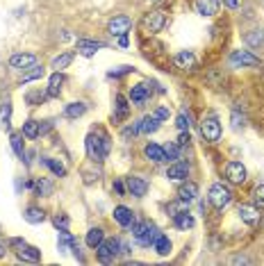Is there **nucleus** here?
Instances as JSON below:
<instances>
[{
	"label": "nucleus",
	"instance_id": "f257e3e1",
	"mask_svg": "<svg viewBox=\"0 0 264 266\" xmlns=\"http://www.w3.org/2000/svg\"><path fill=\"white\" fill-rule=\"evenodd\" d=\"M110 136L105 134V132H91V134L87 136V153L91 160L96 162H103L110 155Z\"/></svg>",
	"mask_w": 264,
	"mask_h": 266
},
{
	"label": "nucleus",
	"instance_id": "f03ea898",
	"mask_svg": "<svg viewBox=\"0 0 264 266\" xmlns=\"http://www.w3.org/2000/svg\"><path fill=\"white\" fill-rule=\"evenodd\" d=\"M210 202L217 209H223V207H228L232 202V191L226 187L223 182H217L210 187Z\"/></svg>",
	"mask_w": 264,
	"mask_h": 266
},
{
	"label": "nucleus",
	"instance_id": "7ed1b4c3",
	"mask_svg": "<svg viewBox=\"0 0 264 266\" xmlns=\"http://www.w3.org/2000/svg\"><path fill=\"white\" fill-rule=\"evenodd\" d=\"M96 253H98V260L103 262V264H110V262L116 260V255L121 253V239H103L100 241V246L96 248Z\"/></svg>",
	"mask_w": 264,
	"mask_h": 266
},
{
	"label": "nucleus",
	"instance_id": "20e7f679",
	"mask_svg": "<svg viewBox=\"0 0 264 266\" xmlns=\"http://www.w3.org/2000/svg\"><path fill=\"white\" fill-rule=\"evenodd\" d=\"M132 234H135L139 246H153V241L159 236V232L151 223H135L132 225Z\"/></svg>",
	"mask_w": 264,
	"mask_h": 266
},
{
	"label": "nucleus",
	"instance_id": "39448f33",
	"mask_svg": "<svg viewBox=\"0 0 264 266\" xmlns=\"http://www.w3.org/2000/svg\"><path fill=\"white\" fill-rule=\"evenodd\" d=\"M200 134L205 136V141L217 143L221 139V123L214 116H207L200 121Z\"/></svg>",
	"mask_w": 264,
	"mask_h": 266
},
{
	"label": "nucleus",
	"instance_id": "423d86ee",
	"mask_svg": "<svg viewBox=\"0 0 264 266\" xmlns=\"http://www.w3.org/2000/svg\"><path fill=\"white\" fill-rule=\"evenodd\" d=\"M164 25H166V14L162 12V9H153V12H148L146 16H144V28H146V32H151V34L159 32Z\"/></svg>",
	"mask_w": 264,
	"mask_h": 266
},
{
	"label": "nucleus",
	"instance_id": "0eeeda50",
	"mask_svg": "<svg viewBox=\"0 0 264 266\" xmlns=\"http://www.w3.org/2000/svg\"><path fill=\"white\" fill-rule=\"evenodd\" d=\"M226 177H228L232 184H244L246 182V168L241 162H230L226 166Z\"/></svg>",
	"mask_w": 264,
	"mask_h": 266
},
{
	"label": "nucleus",
	"instance_id": "6e6552de",
	"mask_svg": "<svg viewBox=\"0 0 264 266\" xmlns=\"http://www.w3.org/2000/svg\"><path fill=\"white\" fill-rule=\"evenodd\" d=\"M230 64L232 66H260V57H255L248 50H235L230 55Z\"/></svg>",
	"mask_w": 264,
	"mask_h": 266
},
{
	"label": "nucleus",
	"instance_id": "1a4fd4ad",
	"mask_svg": "<svg viewBox=\"0 0 264 266\" xmlns=\"http://www.w3.org/2000/svg\"><path fill=\"white\" fill-rule=\"evenodd\" d=\"M237 214H239V219L244 221L246 225H258L260 223V216H262L258 205H239Z\"/></svg>",
	"mask_w": 264,
	"mask_h": 266
},
{
	"label": "nucleus",
	"instance_id": "9d476101",
	"mask_svg": "<svg viewBox=\"0 0 264 266\" xmlns=\"http://www.w3.org/2000/svg\"><path fill=\"white\" fill-rule=\"evenodd\" d=\"M16 257L21 262H28V264H37V262L41 260V253H39V248H35V246H28V243H21L16 248Z\"/></svg>",
	"mask_w": 264,
	"mask_h": 266
},
{
	"label": "nucleus",
	"instance_id": "9b49d317",
	"mask_svg": "<svg viewBox=\"0 0 264 266\" xmlns=\"http://www.w3.org/2000/svg\"><path fill=\"white\" fill-rule=\"evenodd\" d=\"M130 25H132V21H130L128 16H114L107 23V30H110L112 36H121V34H128Z\"/></svg>",
	"mask_w": 264,
	"mask_h": 266
},
{
	"label": "nucleus",
	"instance_id": "f8f14e48",
	"mask_svg": "<svg viewBox=\"0 0 264 266\" xmlns=\"http://www.w3.org/2000/svg\"><path fill=\"white\" fill-rule=\"evenodd\" d=\"M9 64H12V68H32V66L37 64V57L32 53H16L9 57Z\"/></svg>",
	"mask_w": 264,
	"mask_h": 266
},
{
	"label": "nucleus",
	"instance_id": "ddd939ff",
	"mask_svg": "<svg viewBox=\"0 0 264 266\" xmlns=\"http://www.w3.org/2000/svg\"><path fill=\"white\" fill-rule=\"evenodd\" d=\"M219 0H194V9L200 16H214L219 12Z\"/></svg>",
	"mask_w": 264,
	"mask_h": 266
},
{
	"label": "nucleus",
	"instance_id": "4468645a",
	"mask_svg": "<svg viewBox=\"0 0 264 266\" xmlns=\"http://www.w3.org/2000/svg\"><path fill=\"white\" fill-rule=\"evenodd\" d=\"M196 196H198V187L194 182H185L180 184V189H178V200H182L185 205L196 200Z\"/></svg>",
	"mask_w": 264,
	"mask_h": 266
},
{
	"label": "nucleus",
	"instance_id": "2eb2a0df",
	"mask_svg": "<svg viewBox=\"0 0 264 266\" xmlns=\"http://www.w3.org/2000/svg\"><path fill=\"white\" fill-rule=\"evenodd\" d=\"M114 221H116L118 225H123V228H130V225H135V214H132V209H128V207L118 205L116 209H114Z\"/></svg>",
	"mask_w": 264,
	"mask_h": 266
},
{
	"label": "nucleus",
	"instance_id": "dca6fc26",
	"mask_svg": "<svg viewBox=\"0 0 264 266\" xmlns=\"http://www.w3.org/2000/svg\"><path fill=\"white\" fill-rule=\"evenodd\" d=\"M128 191L132 196H137V198H141V196H146V191H148V182L144 177L132 175V177H128Z\"/></svg>",
	"mask_w": 264,
	"mask_h": 266
},
{
	"label": "nucleus",
	"instance_id": "f3484780",
	"mask_svg": "<svg viewBox=\"0 0 264 266\" xmlns=\"http://www.w3.org/2000/svg\"><path fill=\"white\" fill-rule=\"evenodd\" d=\"M148 96H151V91H148L146 84H135L132 91H130V102L132 105H144L148 100Z\"/></svg>",
	"mask_w": 264,
	"mask_h": 266
},
{
	"label": "nucleus",
	"instance_id": "a211bd4d",
	"mask_svg": "<svg viewBox=\"0 0 264 266\" xmlns=\"http://www.w3.org/2000/svg\"><path fill=\"white\" fill-rule=\"evenodd\" d=\"M173 62H176L178 68H194L196 66V55L191 53V50H180Z\"/></svg>",
	"mask_w": 264,
	"mask_h": 266
},
{
	"label": "nucleus",
	"instance_id": "6ab92c4d",
	"mask_svg": "<svg viewBox=\"0 0 264 266\" xmlns=\"http://www.w3.org/2000/svg\"><path fill=\"white\" fill-rule=\"evenodd\" d=\"M144 153H146V157H148L151 162H155V164H162V162H166L164 148L157 146V143H148V146L144 148Z\"/></svg>",
	"mask_w": 264,
	"mask_h": 266
},
{
	"label": "nucleus",
	"instance_id": "aec40b11",
	"mask_svg": "<svg viewBox=\"0 0 264 266\" xmlns=\"http://www.w3.org/2000/svg\"><path fill=\"white\" fill-rule=\"evenodd\" d=\"M187 175H189V166L182 164V162L171 164L169 171H166V177H169V180H187Z\"/></svg>",
	"mask_w": 264,
	"mask_h": 266
},
{
	"label": "nucleus",
	"instance_id": "412c9836",
	"mask_svg": "<svg viewBox=\"0 0 264 266\" xmlns=\"http://www.w3.org/2000/svg\"><path fill=\"white\" fill-rule=\"evenodd\" d=\"M159 123H162V121H159L155 114H151V116H144L139 121V130L146 132V134H153V132L159 130Z\"/></svg>",
	"mask_w": 264,
	"mask_h": 266
},
{
	"label": "nucleus",
	"instance_id": "4be33fe9",
	"mask_svg": "<svg viewBox=\"0 0 264 266\" xmlns=\"http://www.w3.org/2000/svg\"><path fill=\"white\" fill-rule=\"evenodd\" d=\"M100 48H105L103 41H87V39H80V41H77V50H80L84 57L96 55V50H100Z\"/></svg>",
	"mask_w": 264,
	"mask_h": 266
},
{
	"label": "nucleus",
	"instance_id": "5701e85b",
	"mask_svg": "<svg viewBox=\"0 0 264 266\" xmlns=\"http://www.w3.org/2000/svg\"><path fill=\"white\" fill-rule=\"evenodd\" d=\"M173 219H176V228H178V230H191V228L196 225L194 216H191L189 212H185V209H182V212H178Z\"/></svg>",
	"mask_w": 264,
	"mask_h": 266
},
{
	"label": "nucleus",
	"instance_id": "b1692460",
	"mask_svg": "<svg viewBox=\"0 0 264 266\" xmlns=\"http://www.w3.org/2000/svg\"><path fill=\"white\" fill-rule=\"evenodd\" d=\"M23 216H25V221H28V223H32V225L43 223V221H46V214H43L41 207H28Z\"/></svg>",
	"mask_w": 264,
	"mask_h": 266
},
{
	"label": "nucleus",
	"instance_id": "393cba45",
	"mask_svg": "<svg viewBox=\"0 0 264 266\" xmlns=\"http://www.w3.org/2000/svg\"><path fill=\"white\" fill-rule=\"evenodd\" d=\"M57 246H59L62 253H69V250H73V246H75V239H73L71 232L62 230V232H59V236H57Z\"/></svg>",
	"mask_w": 264,
	"mask_h": 266
},
{
	"label": "nucleus",
	"instance_id": "a878e982",
	"mask_svg": "<svg viewBox=\"0 0 264 266\" xmlns=\"http://www.w3.org/2000/svg\"><path fill=\"white\" fill-rule=\"evenodd\" d=\"M62 84H64V75L59 71H55L53 75H50V82H48V96H59Z\"/></svg>",
	"mask_w": 264,
	"mask_h": 266
},
{
	"label": "nucleus",
	"instance_id": "bb28decb",
	"mask_svg": "<svg viewBox=\"0 0 264 266\" xmlns=\"http://www.w3.org/2000/svg\"><path fill=\"white\" fill-rule=\"evenodd\" d=\"M130 112V105H128V98L125 96H116V114H114V121H123Z\"/></svg>",
	"mask_w": 264,
	"mask_h": 266
},
{
	"label": "nucleus",
	"instance_id": "cd10ccee",
	"mask_svg": "<svg viewBox=\"0 0 264 266\" xmlns=\"http://www.w3.org/2000/svg\"><path fill=\"white\" fill-rule=\"evenodd\" d=\"M153 248L157 250V255H162V257H166V255L171 253V241H169V236L159 234L157 239H155V241H153Z\"/></svg>",
	"mask_w": 264,
	"mask_h": 266
},
{
	"label": "nucleus",
	"instance_id": "c85d7f7f",
	"mask_svg": "<svg viewBox=\"0 0 264 266\" xmlns=\"http://www.w3.org/2000/svg\"><path fill=\"white\" fill-rule=\"evenodd\" d=\"M103 239H105V236H103V230H100V228H91V230L87 232V239H84V241H87L89 248H98Z\"/></svg>",
	"mask_w": 264,
	"mask_h": 266
},
{
	"label": "nucleus",
	"instance_id": "c756f323",
	"mask_svg": "<svg viewBox=\"0 0 264 266\" xmlns=\"http://www.w3.org/2000/svg\"><path fill=\"white\" fill-rule=\"evenodd\" d=\"M84 112H87V105L84 102H71L66 107V116L69 118H80V116H84Z\"/></svg>",
	"mask_w": 264,
	"mask_h": 266
},
{
	"label": "nucleus",
	"instance_id": "7c9ffc66",
	"mask_svg": "<svg viewBox=\"0 0 264 266\" xmlns=\"http://www.w3.org/2000/svg\"><path fill=\"white\" fill-rule=\"evenodd\" d=\"M71 62H73V53H62L53 59V68L55 71H62V68H66V66L71 64Z\"/></svg>",
	"mask_w": 264,
	"mask_h": 266
},
{
	"label": "nucleus",
	"instance_id": "2f4dec72",
	"mask_svg": "<svg viewBox=\"0 0 264 266\" xmlns=\"http://www.w3.org/2000/svg\"><path fill=\"white\" fill-rule=\"evenodd\" d=\"M43 164H46L48 168H50V171H53L57 177H64V175H66V166L62 164V162H57V160H50V157H46V160H43Z\"/></svg>",
	"mask_w": 264,
	"mask_h": 266
},
{
	"label": "nucleus",
	"instance_id": "473e14b6",
	"mask_svg": "<svg viewBox=\"0 0 264 266\" xmlns=\"http://www.w3.org/2000/svg\"><path fill=\"white\" fill-rule=\"evenodd\" d=\"M9 116H12V105L9 102H2L0 105V128L9 130Z\"/></svg>",
	"mask_w": 264,
	"mask_h": 266
},
{
	"label": "nucleus",
	"instance_id": "72a5a7b5",
	"mask_svg": "<svg viewBox=\"0 0 264 266\" xmlns=\"http://www.w3.org/2000/svg\"><path fill=\"white\" fill-rule=\"evenodd\" d=\"M23 136L25 139H37V136H39V123H37V121H25L23 123Z\"/></svg>",
	"mask_w": 264,
	"mask_h": 266
},
{
	"label": "nucleus",
	"instance_id": "f704fd0d",
	"mask_svg": "<svg viewBox=\"0 0 264 266\" xmlns=\"http://www.w3.org/2000/svg\"><path fill=\"white\" fill-rule=\"evenodd\" d=\"M164 155H166V162H178L180 160V146L178 143H166L164 146Z\"/></svg>",
	"mask_w": 264,
	"mask_h": 266
},
{
	"label": "nucleus",
	"instance_id": "c9c22d12",
	"mask_svg": "<svg viewBox=\"0 0 264 266\" xmlns=\"http://www.w3.org/2000/svg\"><path fill=\"white\" fill-rule=\"evenodd\" d=\"M246 43L248 46H260V43H264V30H253V32H248Z\"/></svg>",
	"mask_w": 264,
	"mask_h": 266
},
{
	"label": "nucleus",
	"instance_id": "e433bc0d",
	"mask_svg": "<svg viewBox=\"0 0 264 266\" xmlns=\"http://www.w3.org/2000/svg\"><path fill=\"white\" fill-rule=\"evenodd\" d=\"M35 189H37V194H39V196H50V194H53V184L41 177V180H37V182H35Z\"/></svg>",
	"mask_w": 264,
	"mask_h": 266
},
{
	"label": "nucleus",
	"instance_id": "4c0bfd02",
	"mask_svg": "<svg viewBox=\"0 0 264 266\" xmlns=\"http://www.w3.org/2000/svg\"><path fill=\"white\" fill-rule=\"evenodd\" d=\"M176 125H178V130L180 132H187L189 128H191V116L189 114H178V118H176Z\"/></svg>",
	"mask_w": 264,
	"mask_h": 266
},
{
	"label": "nucleus",
	"instance_id": "58836bf2",
	"mask_svg": "<svg viewBox=\"0 0 264 266\" xmlns=\"http://www.w3.org/2000/svg\"><path fill=\"white\" fill-rule=\"evenodd\" d=\"M43 75V66H32V71H28L23 75V82H32V80H39V77Z\"/></svg>",
	"mask_w": 264,
	"mask_h": 266
},
{
	"label": "nucleus",
	"instance_id": "ea45409f",
	"mask_svg": "<svg viewBox=\"0 0 264 266\" xmlns=\"http://www.w3.org/2000/svg\"><path fill=\"white\" fill-rule=\"evenodd\" d=\"M12 148H14V153H16V157H21V160H23V157H25V150H23V141H21V134H12Z\"/></svg>",
	"mask_w": 264,
	"mask_h": 266
},
{
	"label": "nucleus",
	"instance_id": "a19ab883",
	"mask_svg": "<svg viewBox=\"0 0 264 266\" xmlns=\"http://www.w3.org/2000/svg\"><path fill=\"white\" fill-rule=\"evenodd\" d=\"M253 198H255V205L260 209H264V184H258L255 189H253Z\"/></svg>",
	"mask_w": 264,
	"mask_h": 266
},
{
	"label": "nucleus",
	"instance_id": "79ce46f5",
	"mask_svg": "<svg viewBox=\"0 0 264 266\" xmlns=\"http://www.w3.org/2000/svg\"><path fill=\"white\" fill-rule=\"evenodd\" d=\"M244 125H246V116H244V114H239L235 109V112H232V128H235V130H239V128H244Z\"/></svg>",
	"mask_w": 264,
	"mask_h": 266
},
{
	"label": "nucleus",
	"instance_id": "37998d69",
	"mask_svg": "<svg viewBox=\"0 0 264 266\" xmlns=\"http://www.w3.org/2000/svg\"><path fill=\"white\" fill-rule=\"evenodd\" d=\"M55 228H59V230H69V216H64V214H57L53 219Z\"/></svg>",
	"mask_w": 264,
	"mask_h": 266
},
{
	"label": "nucleus",
	"instance_id": "c03bdc74",
	"mask_svg": "<svg viewBox=\"0 0 264 266\" xmlns=\"http://www.w3.org/2000/svg\"><path fill=\"white\" fill-rule=\"evenodd\" d=\"M46 96L41 94V91H37V94H28L25 96V100H28V105H35V102H39V100H43Z\"/></svg>",
	"mask_w": 264,
	"mask_h": 266
},
{
	"label": "nucleus",
	"instance_id": "a18cd8bd",
	"mask_svg": "<svg viewBox=\"0 0 264 266\" xmlns=\"http://www.w3.org/2000/svg\"><path fill=\"white\" fill-rule=\"evenodd\" d=\"M132 71V66H121L118 71H110V77H121V75H125V73H130Z\"/></svg>",
	"mask_w": 264,
	"mask_h": 266
},
{
	"label": "nucleus",
	"instance_id": "49530a36",
	"mask_svg": "<svg viewBox=\"0 0 264 266\" xmlns=\"http://www.w3.org/2000/svg\"><path fill=\"white\" fill-rule=\"evenodd\" d=\"M137 132H141V130H139V123L130 125V128H125V130H123V136H125V139H128V136H135Z\"/></svg>",
	"mask_w": 264,
	"mask_h": 266
},
{
	"label": "nucleus",
	"instance_id": "de8ad7c7",
	"mask_svg": "<svg viewBox=\"0 0 264 266\" xmlns=\"http://www.w3.org/2000/svg\"><path fill=\"white\" fill-rule=\"evenodd\" d=\"M53 121H43V125L41 123H39V134H46V132H50V130H53Z\"/></svg>",
	"mask_w": 264,
	"mask_h": 266
},
{
	"label": "nucleus",
	"instance_id": "09e8293b",
	"mask_svg": "<svg viewBox=\"0 0 264 266\" xmlns=\"http://www.w3.org/2000/svg\"><path fill=\"white\" fill-rule=\"evenodd\" d=\"M176 143H178L180 148H182V146H187V143H189V130H187V132H180V136H178V141H176Z\"/></svg>",
	"mask_w": 264,
	"mask_h": 266
},
{
	"label": "nucleus",
	"instance_id": "8fccbe9b",
	"mask_svg": "<svg viewBox=\"0 0 264 266\" xmlns=\"http://www.w3.org/2000/svg\"><path fill=\"white\" fill-rule=\"evenodd\" d=\"M155 116H157L159 121H166V118H169V109H166V107H159V109H155Z\"/></svg>",
	"mask_w": 264,
	"mask_h": 266
},
{
	"label": "nucleus",
	"instance_id": "3c124183",
	"mask_svg": "<svg viewBox=\"0 0 264 266\" xmlns=\"http://www.w3.org/2000/svg\"><path fill=\"white\" fill-rule=\"evenodd\" d=\"M114 191H116L118 196H123V194H125V187H123V182H118V180H116V182H114Z\"/></svg>",
	"mask_w": 264,
	"mask_h": 266
},
{
	"label": "nucleus",
	"instance_id": "603ef678",
	"mask_svg": "<svg viewBox=\"0 0 264 266\" xmlns=\"http://www.w3.org/2000/svg\"><path fill=\"white\" fill-rule=\"evenodd\" d=\"M5 253H7V246H5V239L0 236V257H5Z\"/></svg>",
	"mask_w": 264,
	"mask_h": 266
},
{
	"label": "nucleus",
	"instance_id": "864d4df0",
	"mask_svg": "<svg viewBox=\"0 0 264 266\" xmlns=\"http://www.w3.org/2000/svg\"><path fill=\"white\" fill-rule=\"evenodd\" d=\"M226 2V7H230V9H235L237 5H239V0H223Z\"/></svg>",
	"mask_w": 264,
	"mask_h": 266
},
{
	"label": "nucleus",
	"instance_id": "5fc2aeb1",
	"mask_svg": "<svg viewBox=\"0 0 264 266\" xmlns=\"http://www.w3.org/2000/svg\"><path fill=\"white\" fill-rule=\"evenodd\" d=\"M118 43H121L123 48H128V34H121V36H118Z\"/></svg>",
	"mask_w": 264,
	"mask_h": 266
},
{
	"label": "nucleus",
	"instance_id": "6e6d98bb",
	"mask_svg": "<svg viewBox=\"0 0 264 266\" xmlns=\"http://www.w3.org/2000/svg\"><path fill=\"white\" fill-rule=\"evenodd\" d=\"M232 262H235V264H248V260H246V257H235V260H232Z\"/></svg>",
	"mask_w": 264,
	"mask_h": 266
}]
</instances>
